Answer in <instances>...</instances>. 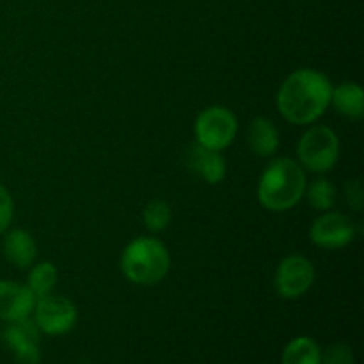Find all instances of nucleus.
<instances>
[{
    "label": "nucleus",
    "instance_id": "nucleus-9",
    "mask_svg": "<svg viewBox=\"0 0 364 364\" xmlns=\"http://www.w3.org/2000/svg\"><path fill=\"white\" fill-rule=\"evenodd\" d=\"M2 341L18 364H39L41 361V331L31 316L7 323L2 331Z\"/></svg>",
    "mask_w": 364,
    "mask_h": 364
},
{
    "label": "nucleus",
    "instance_id": "nucleus-18",
    "mask_svg": "<svg viewBox=\"0 0 364 364\" xmlns=\"http://www.w3.org/2000/svg\"><path fill=\"white\" fill-rule=\"evenodd\" d=\"M142 220H144V226L148 228L151 233H160V231L167 230L171 220H173V210H171V205L164 201V199H153V201H149L148 205L144 206Z\"/></svg>",
    "mask_w": 364,
    "mask_h": 364
},
{
    "label": "nucleus",
    "instance_id": "nucleus-8",
    "mask_svg": "<svg viewBox=\"0 0 364 364\" xmlns=\"http://www.w3.org/2000/svg\"><path fill=\"white\" fill-rule=\"evenodd\" d=\"M358 235L354 220L341 212H322L309 228V238L316 247L341 249L352 244Z\"/></svg>",
    "mask_w": 364,
    "mask_h": 364
},
{
    "label": "nucleus",
    "instance_id": "nucleus-2",
    "mask_svg": "<svg viewBox=\"0 0 364 364\" xmlns=\"http://www.w3.org/2000/svg\"><path fill=\"white\" fill-rule=\"evenodd\" d=\"M306 171L290 156L274 159L258 181V201L269 212H288L304 198Z\"/></svg>",
    "mask_w": 364,
    "mask_h": 364
},
{
    "label": "nucleus",
    "instance_id": "nucleus-3",
    "mask_svg": "<svg viewBox=\"0 0 364 364\" xmlns=\"http://www.w3.org/2000/svg\"><path fill=\"white\" fill-rule=\"evenodd\" d=\"M119 265L121 272L130 283L137 287H153L169 274V249L159 238H134L121 252Z\"/></svg>",
    "mask_w": 364,
    "mask_h": 364
},
{
    "label": "nucleus",
    "instance_id": "nucleus-5",
    "mask_svg": "<svg viewBox=\"0 0 364 364\" xmlns=\"http://www.w3.org/2000/svg\"><path fill=\"white\" fill-rule=\"evenodd\" d=\"M238 132V119L228 107L212 105L201 110L194 123L196 142L205 148L223 151L233 144Z\"/></svg>",
    "mask_w": 364,
    "mask_h": 364
},
{
    "label": "nucleus",
    "instance_id": "nucleus-7",
    "mask_svg": "<svg viewBox=\"0 0 364 364\" xmlns=\"http://www.w3.org/2000/svg\"><path fill=\"white\" fill-rule=\"evenodd\" d=\"M315 265L302 255H290L277 265L274 274V290L281 299L295 301L309 291L315 283Z\"/></svg>",
    "mask_w": 364,
    "mask_h": 364
},
{
    "label": "nucleus",
    "instance_id": "nucleus-15",
    "mask_svg": "<svg viewBox=\"0 0 364 364\" xmlns=\"http://www.w3.org/2000/svg\"><path fill=\"white\" fill-rule=\"evenodd\" d=\"M283 364H320L322 363V348L313 338L297 336L287 343L281 354Z\"/></svg>",
    "mask_w": 364,
    "mask_h": 364
},
{
    "label": "nucleus",
    "instance_id": "nucleus-6",
    "mask_svg": "<svg viewBox=\"0 0 364 364\" xmlns=\"http://www.w3.org/2000/svg\"><path fill=\"white\" fill-rule=\"evenodd\" d=\"M32 316L41 334L63 336L77 326L78 309L70 299L48 294L36 301Z\"/></svg>",
    "mask_w": 364,
    "mask_h": 364
},
{
    "label": "nucleus",
    "instance_id": "nucleus-17",
    "mask_svg": "<svg viewBox=\"0 0 364 364\" xmlns=\"http://www.w3.org/2000/svg\"><path fill=\"white\" fill-rule=\"evenodd\" d=\"M304 196L308 203L316 212H329L336 205V187L327 178H316L311 183L306 185Z\"/></svg>",
    "mask_w": 364,
    "mask_h": 364
},
{
    "label": "nucleus",
    "instance_id": "nucleus-20",
    "mask_svg": "<svg viewBox=\"0 0 364 364\" xmlns=\"http://www.w3.org/2000/svg\"><path fill=\"white\" fill-rule=\"evenodd\" d=\"M14 215V201L11 192L0 183V235L9 230V224L13 223Z\"/></svg>",
    "mask_w": 364,
    "mask_h": 364
},
{
    "label": "nucleus",
    "instance_id": "nucleus-13",
    "mask_svg": "<svg viewBox=\"0 0 364 364\" xmlns=\"http://www.w3.org/2000/svg\"><path fill=\"white\" fill-rule=\"evenodd\" d=\"M247 142L255 155L269 159V156L276 155L277 149H279L281 137L272 121L267 119V117H256L249 124Z\"/></svg>",
    "mask_w": 364,
    "mask_h": 364
},
{
    "label": "nucleus",
    "instance_id": "nucleus-21",
    "mask_svg": "<svg viewBox=\"0 0 364 364\" xmlns=\"http://www.w3.org/2000/svg\"><path fill=\"white\" fill-rule=\"evenodd\" d=\"M345 201H347L348 208H352L354 212H361L364 205V192L363 185L359 180H348L343 187Z\"/></svg>",
    "mask_w": 364,
    "mask_h": 364
},
{
    "label": "nucleus",
    "instance_id": "nucleus-16",
    "mask_svg": "<svg viewBox=\"0 0 364 364\" xmlns=\"http://www.w3.org/2000/svg\"><path fill=\"white\" fill-rule=\"evenodd\" d=\"M57 279H59V274L53 263L50 262H39L34 263L28 270L27 276V288L34 294L36 301L45 295L53 294V288H55Z\"/></svg>",
    "mask_w": 364,
    "mask_h": 364
},
{
    "label": "nucleus",
    "instance_id": "nucleus-19",
    "mask_svg": "<svg viewBox=\"0 0 364 364\" xmlns=\"http://www.w3.org/2000/svg\"><path fill=\"white\" fill-rule=\"evenodd\" d=\"M320 364H355L354 350L347 343H333L322 350Z\"/></svg>",
    "mask_w": 364,
    "mask_h": 364
},
{
    "label": "nucleus",
    "instance_id": "nucleus-12",
    "mask_svg": "<svg viewBox=\"0 0 364 364\" xmlns=\"http://www.w3.org/2000/svg\"><path fill=\"white\" fill-rule=\"evenodd\" d=\"M4 258L20 270L31 269L38 258V244L34 237L25 230H11L4 233L2 240Z\"/></svg>",
    "mask_w": 364,
    "mask_h": 364
},
{
    "label": "nucleus",
    "instance_id": "nucleus-11",
    "mask_svg": "<svg viewBox=\"0 0 364 364\" xmlns=\"http://www.w3.org/2000/svg\"><path fill=\"white\" fill-rule=\"evenodd\" d=\"M36 297L27 284L0 279V320L6 323L32 316Z\"/></svg>",
    "mask_w": 364,
    "mask_h": 364
},
{
    "label": "nucleus",
    "instance_id": "nucleus-4",
    "mask_svg": "<svg viewBox=\"0 0 364 364\" xmlns=\"http://www.w3.org/2000/svg\"><path fill=\"white\" fill-rule=\"evenodd\" d=\"M341 146L336 132L326 124L309 127L297 144V162L308 173L326 174L336 167Z\"/></svg>",
    "mask_w": 364,
    "mask_h": 364
},
{
    "label": "nucleus",
    "instance_id": "nucleus-10",
    "mask_svg": "<svg viewBox=\"0 0 364 364\" xmlns=\"http://www.w3.org/2000/svg\"><path fill=\"white\" fill-rule=\"evenodd\" d=\"M185 166L192 174L210 185L220 183L228 173V164L223 153L205 148L198 142L188 146L187 153H185Z\"/></svg>",
    "mask_w": 364,
    "mask_h": 364
},
{
    "label": "nucleus",
    "instance_id": "nucleus-14",
    "mask_svg": "<svg viewBox=\"0 0 364 364\" xmlns=\"http://www.w3.org/2000/svg\"><path fill=\"white\" fill-rule=\"evenodd\" d=\"M331 105L338 114L352 121L363 119L364 116V91L355 82H341L333 87Z\"/></svg>",
    "mask_w": 364,
    "mask_h": 364
},
{
    "label": "nucleus",
    "instance_id": "nucleus-1",
    "mask_svg": "<svg viewBox=\"0 0 364 364\" xmlns=\"http://www.w3.org/2000/svg\"><path fill=\"white\" fill-rule=\"evenodd\" d=\"M333 84L326 73L313 68H299L288 75L276 96L281 116L291 124H313L331 107Z\"/></svg>",
    "mask_w": 364,
    "mask_h": 364
}]
</instances>
